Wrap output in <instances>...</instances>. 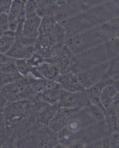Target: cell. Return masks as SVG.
Instances as JSON below:
<instances>
[{"mask_svg": "<svg viewBox=\"0 0 119 148\" xmlns=\"http://www.w3.org/2000/svg\"><path fill=\"white\" fill-rule=\"evenodd\" d=\"M53 1H54V2H55V0H53Z\"/></svg>", "mask_w": 119, "mask_h": 148, "instance_id": "e575fe53", "label": "cell"}, {"mask_svg": "<svg viewBox=\"0 0 119 148\" xmlns=\"http://www.w3.org/2000/svg\"><path fill=\"white\" fill-rule=\"evenodd\" d=\"M64 90L56 81L47 80L44 88L38 96L44 101L51 104L59 103Z\"/></svg>", "mask_w": 119, "mask_h": 148, "instance_id": "9c48e42d", "label": "cell"}, {"mask_svg": "<svg viewBox=\"0 0 119 148\" xmlns=\"http://www.w3.org/2000/svg\"><path fill=\"white\" fill-rule=\"evenodd\" d=\"M109 64V61L102 64H98L91 67L87 71L76 73L78 80L84 90L89 89L92 85L98 82L104 76L107 70Z\"/></svg>", "mask_w": 119, "mask_h": 148, "instance_id": "5b68a950", "label": "cell"}, {"mask_svg": "<svg viewBox=\"0 0 119 148\" xmlns=\"http://www.w3.org/2000/svg\"><path fill=\"white\" fill-rule=\"evenodd\" d=\"M11 4L12 0H0V14H8Z\"/></svg>", "mask_w": 119, "mask_h": 148, "instance_id": "f1b7e54d", "label": "cell"}, {"mask_svg": "<svg viewBox=\"0 0 119 148\" xmlns=\"http://www.w3.org/2000/svg\"><path fill=\"white\" fill-rule=\"evenodd\" d=\"M53 148H69V147H68L65 146V145L59 143V142H58V143L56 144V145H55V146H54Z\"/></svg>", "mask_w": 119, "mask_h": 148, "instance_id": "1f68e13d", "label": "cell"}, {"mask_svg": "<svg viewBox=\"0 0 119 148\" xmlns=\"http://www.w3.org/2000/svg\"><path fill=\"white\" fill-rule=\"evenodd\" d=\"M118 57L109 60V66L105 73L106 76L116 82H118Z\"/></svg>", "mask_w": 119, "mask_h": 148, "instance_id": "cb8c5ba5", "label": "cell"}, {"mask_svg": "<svg viewBox=\"0 0 119 148\" xmlns=\"http://www.w3.org/2000/svg\"><path fill=\"white\" fill-rule=\"evenodd\" d=\"M2 115L5 130L10 134L17 130L30 116H35L32 112V100H22L14 102L7 101Z\"/></svg>", "mask_w": 119, "mask_h": 148, "instance_id": "6da1fadb", "label": "cell"}, {"mask_svg": "<svg viewBox=\"0 0 119 148\" xmlns=\"http://www.w3.org/2000/svg\"><path fill=\"white\" fill-rule=\"evenodd\" d=\"M118 94V88L114 85H107L101 90L99 96V101L104 110L111 106L112 101Z\"/></svg>", "mask_w": 119, "mask_h": 148, "instance_id": "ac0fdd59", "label": "cell"}, {"mask_svg": "<svg viewBox=\"0 0 119 148\" xmlns=\"http://www.w3.org/2000/svg\"><path fill=\"white\" fill-rule=\"evenodd\" d=\"M80 109L76 108H59L49 123L48 127L53 131L57 133L67 125L68 121Z\"/></svg>", "mask_w": 119, "mask_h": 148, "instance_id": "52a82bcc", "label": "cell"}, {"mask_svg": "<svg viewBox=\"0 0 119 148\" xmlns=\"http://www.w3.org/2000/svg\"><path fill=\"white\" fill-rule=\"evenodd\" d=\"M14 62H15V59H10V58H9L8 56H7L5 55V54L1 53H0V64Z\"/></svg>", "mask_w": 119, "mask_h": 148, "instance_id": "f546056e", "label": "cell"}, {"mask_svg": "<svg viewBox=\"0 0 119 148\" xmlns=\"http://www.w3.org/2000/svg\"><path fill=\"white\" fill-rule=\"evenodd\" d=\"M41 23L39 26V34H48L53 31L57 22L53 16H44L41 17Z\"/></svg>", "mask_w": 119, "mask_h": 148, "instance_id": "7402d4cb", "label": "cell"}, {"mask_svg": "<svg viewBox=\"0 0 119 148\" xmlns=\"http://www.w3.org/2000/svg\"><path fill=\"white\" fill-rule=\"evenodd\" d=\"M26 0H12L11 7L8 16L9 19V30L15 33L18 26V18L20 10Z\"/></svg>", "mask_w": 119, "mask_h": 148, "instance_id": "e0dca14e", "label": "cell"}, {"mask_svg": "<svg viewBox=\"0 0 119 148\" xmlns=\"http://www.w3.org/2000/svg\"><path fill=\"white\" fill-rule=\"evenodd\" d=\"M55 4L59 7H62L66 4V0H55Z\"/></svg>", "mask_w": 119, "mask_h": 148, "instance_id": "4dcf8cb0", "label": "cell"}, {"mask_svg": "<svg viewBox=\"0 0 119 148\" xmlns=\"http://www.w3.org/2000/svg\"><path fill=\"white\" fill-rule=\"evenodd\" d=\"M108 60L118 57V37L112 38L104 43Z\"/></svg>", "mask_w": 119, "mask_h": 148, "instance_id": "44dd1931", "label": "cell"}, {"mask_svg": "<svg viewBox=\"0 0 119 148\" xmlns=\"http://www.w3.org/2000/svg\"><path fill=\"white\" fill-rule=\"evenodd\" d=\"M26 60L27 61V62L30 64V66L37 67L39 65H40L42 63L44 62L47 59L42 57V56H40L39 54L34 53L29 59H26Z\"/></svg>", "mask_w": 119, "mask_h": 148, "instance_id": "4316f807", "label": "cell"}, {"mask_svg": "<svg viewBox=\"0 0 119 148\" xmlns=\"http://www.w3.org/2000/svg\"><path fill=\"white\" fill-rule=\"evenodd\" d=\"M55 81L60 84L62 89L67 92H76L85 91L79 83L76 74L72 72L60 74Z\"/></svg>", "mask_w": 119, "mask_h": 148, "instance_id": "7c38bea8", "label": "cell"}, {"mask_svg": "<svg viewBox=\"0 0 119 148\" xmlns=\"http://www.w3.org/2000/svg\"><path fill=\"white\" fill-rule=\"evenodd\" d=\"M90 103L86 91L70 92L64 90L59 103L60 108L82 109Z\"/></svg>", "mask_w": 119, "mask_h": 148, "instance_id": "8992f818", "label": "cell"}, {"mask_svg": "<svg viewBox=\"0 0 119 148\" xmlns=\"http://www.w3.org/2000/svg\"><path fill=\"white\" fill-rule=\"evenodd\" d=\"M75 56L81 58H84L95 64H100L108 62V58L106 54L104 45H98L92 47L86 51L75 54Z\"/></svg>", "mask_w": 119, "mask_h": 148, "instance_id": "30bf717a", "label": "cell"}, {"mask_svg": "<svg viewBox=\"0 0 119 148\" xmlns=\"http://www.w3.org/2000/svg\"><path fill=\"white\" fill-rule=\"evenodd\" d=\"M1 66H2V64H0V67H1Z\"/></svg>", "mask_w": 119, "mask_h": 148, "instance_id": "836d02e7", "label": "cell"}, {"mask_svg": "<svg viewBox=\"0 0 119 148\" xmlns=\"http://www.w3.org/2000/svg\"><path fill=\"white\" fill-rule=\"evenodd\" d=\"M37 11H38V6L34 2V0H26L25 4V13L26 18L37 15Z\"/></svg>", "mask_w": 119, "mask_h": 148, "instance_id": "484cf974", "label": "cell"}, {"mask_svg": "<svg viewBox=\"0 0 119 148\" xmlns=\"http://www.w3.org/2000/svg\"><path fill=\"white\" fill-rule=\"evenodd\" d=\"M59 108H60L59 104H51L44 102V104L39 108L36 115V121L42 125L48 126L49 123L51 121Z\"/></svg>", "mask_w": 119, "mask_h": 148, "instance_id": "5bb4252c", "label": "cell"}, {"mask_svg": "<svg viewBox=\"0 0 119 148\" xmlns=\"http://www.w3.org/2000/svg\"><path fill=\"white\" fill-rule=\"evenodd\" d=\"M0 30L3 33L9 30V19L7 14H0Z\"/></svg>", "mask_w": 119, "mask_h": 148, "instance_id": "83f0119b", "label": "cell"}, {"mask_svg": "<svg viewBox=\"0 0 119 148\" xmlns=\"http://www.w3.org/2000/svg\"><path fill=\"white\" fill-rule=\"evenodd\" d=\"M36 39L27 38L22 34L15 36V42L6 56L15 60L29 59L35 53Z\"/></svg>", "mask_w": 119, "mask_h": 148, "instance_id": "277c9868", "label": "cell"}, {"mask_svg": "<svg viewBox=\"0 0 119 148\" xmlns=\"http://www.w3.org/2000/svg\"><path fill=\"white\" fill-rule=\"evenodd\" d=\"M25 78L31 89L36 95H39L43 90L47 81V79L43 78H36L31 76H26Z\"/></svg>", "mask_w": 119, "mask_h": 148, "instance_id": "603a6c76", "label": "cell"}, {"mask_svg": "<svg viewBox=\"0 0 119 148\" xmlns=\"http://www.w3.org/2000/svg\"><path fill=\"white\" fill-rule=\"evenodd\" d=\"M35 53L46 59L52 58L55 54L54 45L48 34H39L36 39Z\"/></svg>", "mask_w": 119, "mask_h": 148, "instance_id": "8fae6325", "label": "cell"}, {"mask_svg": "<svg viewBox=\"0 0 119 148\" xmlns=\"http://www.w3.org/2000/svg\"><path fill=\"white\" fill-rule=\"evenodd\" d=\"M109 39L98 25L81 33L68 36L66 37L64 45L75 55L98 45L104 44Z\"/></svg>", "mask_w": 119, "mask_h": 148, "instance_id": "7a4b0ae2", "label": "cell"}, {"mask_svg": "<svg viewBox=\"0 0 119 148\" xmlns=\"http://www.w3.org/2000/svg\"><path fill=\"white\" fill-rule=\"evenodd\" d=\"M14 64L18 73L22 77L29 76L34 67L30 65L26 59H16Z\"/></svg>", "mask_w": 119, "mask_h": 148, "instance_id": "d4e9b609", "label": "cell"}, {"mask_svg": "<svg viewBox=\"0 0 119 148\" xmlns=\"http://www.w3.org/2000/svg\"><path fill=\"white\" fill-rule=\"evenodd\" d=\"M41 19L42 18L39 15L26 18L22 27V35L27 38L36 39L39 36Z\"/></svg>", "mask_w": 119, "mask_h": 148, "instance_id": "9a60e30c", "label": "cell"}, {"mask_svg": "<svg viewBox=\"0 0 119 148\" xmlns=\"http://www.w3.org/2000/svg\"><path fill=\"white\" fill-rule=\"evenodd\" d=\"M15 42V33L8 30L0 36V53L6 55Z\"/></svg>", "mask_w": 119, "mask_h": 148, "instance_id": "ffe728a7", "label": "cell"}, {"mask_svg": "<svg viewBox=\"0 0 119 148\" xmlns=\"http://www.w3.org/2000/svg\"><path fill=\"white\" fill-rule=\"evenodd\" d=\"M14 62L3 64L0 67V88L22 77L17 71Z\"/></svg>", "mask_w": 119, "mask_h": 148, "instance_id": "4fadbf2b", "label": "cell"}, {"mask_svg": "<svg viewBox=\"0 0 119 148\" xmlns=\"http://www.w3.org/2000/svg\"><path fill=\"white\" fill-rule=\"evenodd\" d=\"M104 121L107 126L109 133L118 132V113H117L111 107L105 109Z\"/></svg>", "mask_w": 119, "mask_h": 148, "instance_id": "d6986e66", "label": "cell"}, {"mask_svg": "<svg viewBox=\"0 0 119 148\" xmlns=\"http://www.w3.org/2000/svg\"><path fill=\"white\" fill-rule=\"evenodd\" d=\"M4 34V33H3V32H2V30H0V36H2V34Z\"/></svg>", "mask_w": 119, "mask_h": 148, "instance_id": "d6a6232c", "label": "cell"}, {"mask_svg": "<svg viewBox=\"0 0 119 148\" xmlns=\"http://www.w3.org/2000/svg\"><path fill=\"white\" fill-rule=\"evenodd\" d=\"M47 60L54 63L59 67L60 74H64L71 72L74 62V54H72L64 45L59 53Z\"/></svg>", "mask_w": 119, "mask_h": 148, "instance_id": "ba28073f", "label": "cell"}, {"mask_svg": "<svg viewBox=\"0 0 119 148\" xmlns=\"http://www.w3.org/2000/svg\"><path fill=\"white\" fill-rule=\"evenodd\" d=\"M36 68L43 79L50 81H55L60 75L59 67L47 59Z\"/></svg>", "mask_w": 119, "mask_h": 148, "instance_id": "2e32d148", "label": "cell"}, {"mask_svg": "<svg viewBox=\"0 0 119 148\" xmlns=\"http://www.w3.org/2000/svg\"><path fill=\"white\" fill-rule=\"evenodd\" d=\"M0 92L8 102L32 100L37 96L31 89L25 77L8 83L0 88Z\"/></svg>", "mask_w": 119, "mask_h": 148, "instance_id": "3957f363", "label": "cell"}]
</instances>
